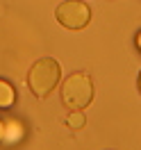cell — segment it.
<instances>
[{
	"mask_svg": "<svg viewBox=\"0 0 141 150\" xmlns=\"http://www.w3.org/2000/svg\"><path fill=\"white\" fill-rule=\"evenodd\" d=\"M55 18L66 30H84L91 21V9L82 0H66L55 9Z\"/></svg>",
	"mask_w": 141,
	"mask_h": 150,
	"instance_id": "3",
	"label": "cell"
},
{
	"mask_svg": "<svg viewBox=\"0 0 141 150\" xmlns=\"http://www.w3.org/2000/svg\"><path fill=\"white\" fill-rule=\"evenodd\" d=\"M16 103V91L9 82L0 80V109H9L11 105Z\"/></svg>",
	"mask_w": 141,
	"mask_h": 150,
	"instance_id": "4",
	"label": "cell"
},
{
	"mask_svg": "<svg viewBox=\"0 0 141 150\" xmlns=\"http://www.w3.org/2000/svg\"><path fill=\"white\" fill-rule=\"evenodd\" d=\"M59 77H62L59 62L52 59V57H43V59H39V62H34V64L30 66L28 86L37 98H48V96L55 91Z\"/></svg>",
	"mask_w": 141,
	"mask_h": 150,
	"instance_id": "1",
	"label": "cell"
},
{
	"mask_svg": "<svg viewBox=\"0 0 141 150\" xmlns=\"http://www.w3.org/2000/svg\"><path fill=\"white\" fill-rule=\"evenodd\" d=\"M139 89H141V75H139Z\"/></svg>",
	"mask_w": 141,
	"mask_h": 150,
	"instance_id": "8",
	"label": "cell"
},
{
	"mask_svg": "<svg viewBox=\"0 0 141 150\" xmlns=\"http://www.w3.org/2000/svg\"><path fill=\"white\" fill-rule=\"evenodd\" d=\"M2 139H5V123L0 121V141H2Z\"/></svg>",
	"mask_w": 141,
	"mask_h": 150,
	"instance_id": "6",
	"label": "cell"
},
{
	"mask_svg": "<svg viewBox=\"0 0 141 150\" xmlns=\"http://www.w3.org/2000/svg\"><path fill=\"white\" fill-rule=\"evenodd\" d=\"M94 100V82L86 73L68 75L62 84V103L71 112H82Z\"/></svg>",
	"mask_w": 141,
	"mask_h": 150,
	"instance_id": "2",
	"label": "cell"
},
{
	"mask_svg": "<svg viewBox=\"0 0 141 150\" xmlns=\"http://www.w3.org/2000/svg\"><path fill=\"white\" fill-rule=\"evenodd\" d=\"M137 46H139V50H141V32L137 34Z\"/></svg>",
	"mask_w": 141,
	"mask_h": 150,
	"instance_id": "7",
	"label": "cell"
},
{
	"mask_svg": "<svg viewBox=\"0 0 141 150\" xmlns=\"http://www.w3.org/2000/svg\"><path fill=\"white\" fill-rule=\"evenodd\" d=\"M66 123H68L71 130H80V127H84L86 118H84V114H82V112H71V114H68V118H66Z\"/></svg>",
	"mask_w": 141,
	"mask_h": 150,
	"instance_id": "5",
	"label": "cell"
}]
</instances>
